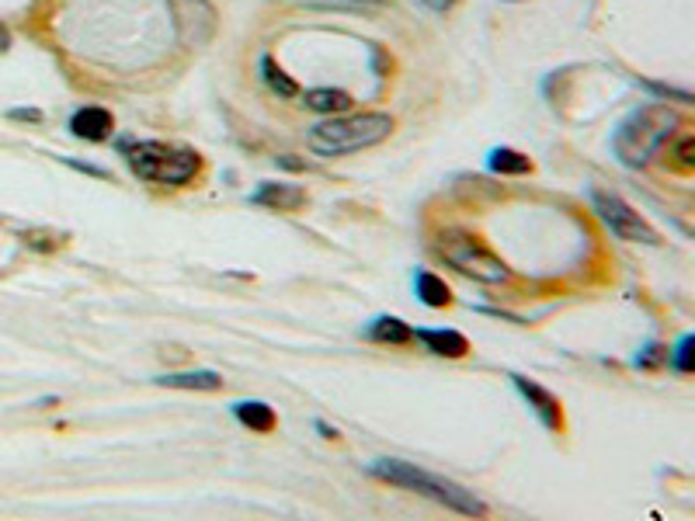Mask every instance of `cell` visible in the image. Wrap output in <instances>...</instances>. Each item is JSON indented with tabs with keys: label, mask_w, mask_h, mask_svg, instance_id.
<instances>
[{
	"label": "cell",
	"mask_w": 695,
	"mask_h": 521,
	"mask_svg": "<svg viewBox=\"0 0 695 521\" xmlns=\"http://www.w3.org/2000/svg\"><path fill=\"white\" fill-rule=\"evenodd\" d=\"M365 334H369L372 341H379V344H411L414 341V330L407 327L404 320H397V317H376Z\"/></svg>",
	"instance_id": "cell-17"
},
{
	"label": "cell",
	"mask_w": 695,
	"mask_h": 521,
	"mask_svg": "<svg viewBox=\"0 0 695 521\" xmlns=\"http://www.w3.org/2000/svg\"><path fill=\"white\" fill-rule=\"evenodd\" d=\"M7 119H14V122H32V126H39V122H42V112H39V108H11V112H7Z\"/></svg>",
	"instance_id": "cell-23"
},
{
	"label": "cell",
	"mask_w": 695,
	"mask_h": 521,
	"mask_svg": "<svg viewBox=\"0 0 695 521\" xmlns=\"http://www.w3.org/2000/svg\"><path fill=\"white\" fill-rule=\"evenodd\" d=\"M588 198H591V209L598 212V219H602L619 240H629V244H647V247L661 244V233H657L654 226H650L647 219L626 202V198H619L616 192H605V188H591Z\"/></svg>",
	"instance_id": "cell-6"
},
{
	"label": "cell",
	"mask_w": 695,
	"mask_h": 521,
	"mask_svg": "<svg viewBox=\"0 0 695 521\" xmlns=\"http://www.w3.org/2000/svg\"><path fill=\"white\" fill-rule=\"evenodd\" d=\"M678 132V115L668 105H643L616 129L612 153L626 167H647Z\"/></svg>",
	"instance_id": "cell-3"
},
{
	"label": "cell",
	"mask_w": 695,
	"mask_h": 521,
	"mask_svg": "<svg viewBox=\"0 0 695 521\" xmlns=\"http://www.w3.org/2000/svg\"><path fill=\"white\" fill-rule=\"evenodd\" d=\"M372 473L379 480L393 483V487H404V490H414V494L428 497V501L442 504V508L456 511L463 518H480L487 511V504L480 497H473L466 487L459 483L445 480V476H435L428 469L414 466V462H404V459H376L372 462Z\"/></svg>",
	"instance_id": "cell-2"
},
{
	"label": "cell",
	"mask_w": 695,
	"mask_h": 521,
	"mask_svg": "<svg viewBox=\"0 0 695 521\" xmlns=\"http://www.w3.org/2000/svg\"><path fill=\"white\" fill-rule=\"evenodd\" d=\"M393 129H397V122L386 112L324 115V122H317V126L306 132V146H310L317 157H345V153L369 150V146L390 139Z\"/></svg>",
	"instance_id": "cell-1"
},
{
	"label": "cell",
	"mask_w": 695,
	"mask_h": 521,
	"mask_svg": "<svg viewBox=\"0 0 695 521\" xmlns=\"http://www.w3.org/2000/svg\"><path fill=\"white\" fill-rule=\"evenodd\" d=\"M171 11L181 25V39L188 46H202L212 32H216V11L206 0H171Z\"/></svg>",
	"instance_id": "cell-7"
},
{
	"label": "cell",
	"mask_w": 695,
	"mask_h": 521,
	"mask_svg": "<svg viewBox=\"0 0 695 521\" xmlns=\"http://www.w3.org/2000/svg\"><path fill=\"white\" fill-rule=\"evenodd\" d=\"M668 351H671V348H664L661 341H647V344H643V348L633 355V365H636L640 372H661V369H668Z\"/></svg>",
	"instance_id": "cell-21"
},
{
	"label": "cell",
	"mask_w": 695,
	"mask_h": 521,
	"mask_svg": "<svg viewBox=\"0 0 695 521\" xmlns=\"http://www.w3.org/2000/svg\"><path fill=\"white\" fill-rule=\"evenodd\" d=\"M160 386H171V390H219L223 386V379H219V372H171V376H160L157 379Z\"/></svg>",
	"instance_id": "cell-16"
},
{
	"label": "cell",
	"mask_w": 695,
	"mask_h": 521,
	"mask_svg": "<svg viewBox=\"0 0 695 521\" xmlns=\"http://www.w3.org/2000/svg\"><path fill=\"white\" fill-rule=\"evenodd\" d=\"M70 132L84 143H105L115 132V115L101 105H84L70 115Z\"/></svg>",
	"instance_id": "cell-9"
},
{
	"label": "cell",
	"mask_w": 695,
	"mask_h": 521,
	"mask_svg": "<svg viewBox=\"0 0 695 521\" xmlns=\"http://www.w3.org/2000/svg\"><path fill=\"white\" fill-rule=\"evenodd\" d=\"M511 383H515V390L525 396V403L532 407V414L539 417V421L546 424V428L553 431V435H563V428H567V421H563V407L560 400L546 390V386L532 383L529 376H511Z\"/></svg>",
	"instance_id": "cell-8"
},
{
	"label": "cell",
	"mask_w": 695,
	"mask_h": 521,
	"mask_svg": "<svg viewBox=\"0 0 695 521\" xmlns=\"http://www.w3.org/2000/svg\"><path fill=\"white\" fill-rule=\"evenodd\" d=\"M643 91H650L654 98L661 101H685V105H695V94L692 91H682V87H671V84H657V80H640Z\"/></svg>",
	"instance_id": "cell-22"
},
{
	"label": "cell",
	"mask_w": 695,
	"mask_h": 521,
	"mask_svg": "<svg viewBox=\"0 0 695 521\" xmlns=\"http://www.w3.org/2000/svg\"><path fill=\"white\" fill-rule=\"evenodd\" d=\"M233 417H237L244 428H251L254 435H268V431H275V424H278L275 410L268 407V403H261V400L237 403V407H233Z\"/></svg>",
	"instance_id": "cell-14"
},
{
	"label": "cell",
	"mask_w": 695,
	"mask_h": 521,
	"mask_svg": "<svg viewBox=\"0 0 695 521\" xmlns=\"http://www.w3.org/2000/svg\"><path fill=\"white\" fill-rule=\"evenodd\" d=\"M254 205H268L272 212H296L306 205V192L299 185H285V181H268L251 195Z\"/></svg>",
	"instance_id": "cell-10"
},
{
	"label": "cell",
	"mask_w": 695,
	"mask_h": 521,
	"mask_svg": "<svg viewBox=\"0 0 695 521\" xmlns=\"http://www.w3.org/2000/svg\"><path fill=\"white\" fill-rule=\"evenodd\" d=\"M668 369L675 376H695V334H682L668 351Z\"/></svg>",
	"instance_id": "cell-20"
},
{
	"label": "cell",
	"mask_w": 695,
	"mask_h": 521,
	"mask_svg": "<svg viewBox=\"0 0 695 521\" xmlns=\"http://www.w3.org/2000/svg\"><path fill=\"white\" fill-rule=\"evenodd\" d=\"M435 251H438V258L449 264V268H456L459 275L473 278V282L497 285V282H508V278H511L508 264L497 258L484 240L473 237V233L445 230L442 237L435 240Z\"/></svg>",
	"instance_id": "cell-5"
},
{
	"label": "cell",
	"mask_w": 695,
	"mask_h": 521,
	"mask_svg": "<svg viewBox=\"0 0 695 521\" xmlns=\"http://www.w3.org/2000/svg\"><path fill=\"white\" fill-rule=\"evenodd\" d=\"M417 337H421L431 355H442V358H463L470 351V341L459 330H417Z\"/></svg>",
	"instance_id": "cell-12"
},
{
	"label": "cell",
	"mask_w": 695,
	"mask_h": 521,
	"mask_svg": "<svg viewBox=\"0 0 695 521\" xmlns=\"http://www.w3.org/2000/svg\"><path fill=\"white\" fill-rule=\"evenodd\" d=\"M414 296L421 299L424 306H431V310H445V306H452V289L435 275V271H417Z\"/></svg>",
	"instance_id": "cell-13"
},
{
	"label": "cell",
	"mask_w": 695,
	"mask_h": 521,
	"mask_svg": "<svg viewBox=\"0 0 695 521\" xmlns=\"http://www.w3.org/2000/svg\"><path fill=\"white\" fill-rule=\"evenodd\" d=\"M504 4H515V0H504Z\"/></svg>",
	"instance_id": "cell-27"
},
{
	"label": "cell",
	"mask_w": 695,
	"mask_h": 521,
	"mask_svg": "<svg viewBox=\"0 0 695 521\" xmlns=\"http://www.w3.org/2000/svg\"><path fill=\"white\" fill-rule=\"evenodd\" d=\"M303 108L317 115H341L351 112V94L341 87H310V91H303Z\"/></svg>",
	"instance_id": "cell-11"
},
{
	"label": "cell",
	"mask_w": 695,
	"mask_h": 521,
	"mask_svg": "<svg viewBox=\"0 0 695 521\" xmlns=\"http://www.w3.org/2000/svg\"><path fill=\"white\" fill-rule=\"evenodd\" d=\"M258 70H261V80L268 84V91H275L278 98H296V94H299V84L272 60V56H261Z\"/></svg>",
	"instance_id": "cell-18"
},
{
	"label": "cell",
	"mask_w": 695,
	"mask_h": 521,
	"mask_svg": "<svg viewBox=\"0 0 695 521\" xmlns=\"http://www.w3.org/2000/svg\"><path fill=\"white\" fill-rule=\"evenodd\" d=\"M320 4H386V0H320Z\"/></svg>",
	"instance_id": "cell-26"
},
{
	"label": "cell",
	"mask_w": 695,
	"mask_h": 521,
	"mask_svg": "<svg viewBox=\"0 0 695 521\" xmlns=\"http://www.w3.org/2000/svg\"><path fill=\"white\" fill-rule=\"evenodd\" d=\"M11 42H14L11 28H7L4 21H0V53H7V49H11Z\"/></svg>",
	"instance_id": "cell-25"
},
{
	"label": "cell",
	"mask_w": 695,
	"mask_h": 521,
	"mask_svg": "<svg viewBox=\"0 0 695 521\" xmlns=\"http://www.w3.org/2000/svg\"><path fill=\"white\" fill-rule=\"evenodd\" d=\"M487 167L494 174H532V160L518 150H508V146H497V150L487 153Z\"/></svg>",
	"instance_id": "cell-19"
},
{
	"label": "cell",
	"mask_w": 695,
	"mask_h": 521,
	"mask_svg": "<svg viewBox=\"0 0 695 521\" xmlns=\"http://www.w3.org/2000/svg\"><path fill=\"white\" fill-rule=\"evenodd\" d=\"M671 146H664V160H668L671 171L678 174H695V132H685V136H671Z\"/></svg>",
	"instance_id": "cell-15"
},
{
	"label": "cell",
	"mask_w": 695,
	"mask_h": 521,
	"mask_svg": "<svg viewBox=\"0 0 695 521\" xmlns=\"http://www.w3.org/2000/svg\"><path fill=\"white\" fill-rule=\"evenodd\" d=\"M417 4H421L424 11H431V14H449L459 0H417Z\"/></svg>",
	"instance_id": "cell-24"
},
{
	"label": "cell",
	"mask_w": 695,
	"mask_h": 521,
	"mask_svg": "<svg viewBox=\"0 0 695 521\" xmlns=\"http://www.w3.org/2000/svg\"><path fill=\"white\" fill-rule=\"evenodd\" d=\"M122 150L129 153V167L136 171V178L150 181V185H192L202 174V157L188 146H171L157 143V139H143V143H122Z\"/></svg>",
	"instance_id": "cell-4"
}]
</instances>
